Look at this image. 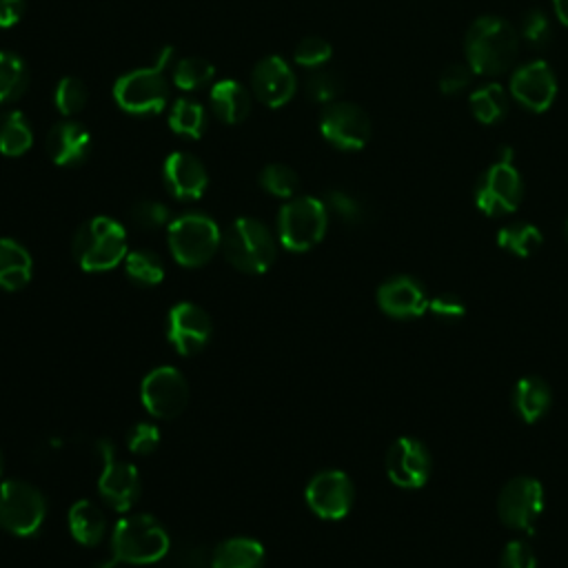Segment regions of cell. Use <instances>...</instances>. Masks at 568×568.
I'll return each mask as SVG.
<instances>
[{
	"mask_svg": "<svg viewBox=\"0 0 568 568\" xmlns=\"http://www.w3.org/2000/svg\"><path fill=\"white\" fill-rule=\"evenodd\" d=\"M566 235H568V217H566Z\"/></svg>",
	"mask_w": 568,
	"mask_h": 568,
	"instance_id": "cell-49",
	"label": "cell"
},
{
	"mask_svg": "<svg viewBox=\"0 0 568 568\" xmlns=\"http://www.w3.org/2000/svg\"><path fill=\"white\" fill-rule=\"evenodd\" d=\"M69 530L82 546H98L106 535V519L91 499H80L69 508Z\"/></svg>",
	"mask_w": 568,
	"mask_h": 568,
	"instance_id": "cell-26",
	"label": "cell"
},
{
	"mask_svg": "<svg viewBox=\"0 0 568 568\" xmlns=\"http://www.w3.org/2000/svg\"><path fill=\"white\" fill-rule=\"evenodd\" d=\"M331 55H333L331 42L320 38V36H306L293 49L295 64L304 67V69H311V71L324 67L331 60Z\"/></svg>",
	"mask_w": 568,
	"mask_h": 568,
	"instance_id": "cell-37",
	"label": "cell"
},
{
	"mask_svg": "<svg viewBox=\"0 0 568 568\" xmlns=\"http://www.w3.org/2000/svg\"><path fill=\"white\" fill-rule=\"evenodd\" d=\"M169 129L180 138L197 140L206 131V111L197 100L180 98L169 109Z\"/></svg>",
	"mask_w": 568,
	"mask_h": 568,
	"instance_id": "cell-28",
	"label": "cell"
},
{
	"mask_svg": "<svg viewBox=\"0 0 568 568\" xmlns=\"http://www.w3.org/2000/svg\"><path fill=\"white\" fill-rule=\"evenodd\" d=\"M353 481L342 470H320L306 484V504L322 519H342L353 506Z\"/></svg>",
	"mask_w": 568,
	"mask_h": 568,
	"instance_id": "cell-15",
	"label": "cell"
},
{
	"mask_svg": "<svg viewBox=\"0 0 568 568\" xmlns=\"http://www.w3.org/2000/svg\"><path fill=\"white\" fill-rule=\"evenodd\" d=\"M552 402V393L550 386L535 375L521 377L515 384L513 390V406L517 410V415L526 422V424H535L537 419H541Z\"/></svg>",
	"mask_w": 568,
	"mask_h": 568,
	"instance_id": "cell-25",
	"label": "cell"
},
{
	"mask_svg": "<svg viewBox=\"0 0 568 568\" xmlns=\"http://www.w3.org/2000/svg\"><path fill=\"white\" fill-rule=\"evenodd\" d=\"M209 104H211V111L215 113V118H220L222 122L240 124L248 118L253 98H251V91L242 82L226 78L211 87Z\"/></svg>",
	"mask_w": 568,
	"mask_h": 568,
	"instance_id": "cell-22",
	"label": "cell"
},
{
	"mask_svg": "<svg viewBox=\"0 0 568 568\" xmlns=\"http://www.w3.org/2000/svg\"><path fill=\"white\" fill-rule=\"evenodd\" d=\"M33 144V131L27 118L16 111H0V153L7 158L24 155Z\"/></svg>",
	"mask_w": 568,
	"mask_h": 568,
	"instance_id": "cell-27",
	"label": "cell"
},
{
	"mask_svg": "<svg viewBox=\"0 0 568 568\" xmlns=\"http://www.w3.org/2000/svg\"><path fill=\"white\" fill-rule=\"evenodd\" d=\"M140 399L149 415L160 419L178 417L189 404V384L173 366H158L144 375Z\"/></svg>",
	"mask_w": 568,
	"mask_h": 568,
	"instance_id": "cell-12",
	"label": "cell"
},
{
	"mask_svg": "<svg viewBox=\"0 0 568 568\" xmlns=\"http://www.w3.org/2000/svg\"><path fill=\"white\" fill-rule=\"evenodd\" d=\"M71 251L75 262L84 271H91V273L111 271L120 262H124L129 253L126 231L118 220L106 215H95L75 231Z\"/></svg>",
	"mask_w": 568,
	"mask_h": 568,
	"instance_id": "cell-3",
	"label": "cell"
},
{
	"mask_svg": "<svg viewBox=\"0 0 568 568\" xmlns=\"http://www.w3.org/2000/svg\"><path fill=\"white\" fill-rule=\"evenodd\" d=\"M33 273L31 253L16 240L0 237V288L20 291Z\"/></svg>",
	"mask_w": 568,
	"mask_h": 568,
	"instance_id": "cell-24",
	"label": "cell"
},
{
	"mask_svg": "<svg viewBox=\"0 0 568 568\" xmlns=\"http://www.w3.org/2000/svg\"><path fill=\"white\" fill-rule=\"evenodd\" d=\"M524 195V182L513 164V149L504 146L497 160L479 175L475 186V204L481 213L508 215L513 213Z\"/></svg>",
	"mask_w": 568,
	"mask_h": 568,
	"instance_id": "cell-8",
	"label": "cell"
},
{
	"mask_svg": "<svg viewBox=\"0 0 568 568\" xmlns=\"http://www.w3.org/2000/svg\"><path fill=\"white\" fill-rule=\"evenodd\" d=\"M166 240L169 251L178 264L197 268L217 253L222 244V233L213 217L189 211L169 222Z\"/></svg>",
	"mask_w": 568,
	"mask_h": 568,
	"instance_id": "cell-6",
	"label": "cell"
},
{
	"mask_svg": "<svg viewBox=\"0 0 568 568\" xmlns=\"http://www.w3.org/2000/svg\"><path fill=\"white\" fill-rule=\"evenodd\" d=\"M264 546L251 537H231L211 550V568H262Z\"/></svg>",
	"mask_w": 568,
	"mask_h": 568,
	"instance_id": "cell-23",
	"label": "cell"
},
{
	"mask_svg": "<svg viewBox=\"0 0 568 568\" xmlns=\"http://www.w3.org/2000/svg\"><path fill=\"white\" fill-rule=\"evenodd\" d=\"M342 78L333 71V69H326V67H320V69H313L304 82V89H306V95L317 102V104H331L335 102V98L342 93Z\"/></svg>",
	"mask_w": 568,
	"mask_h": 568,
	"instance_id": "cell-36",
	"label": "cell"
},
{
	"mask_svg": "<svg viewBox=\"0 0 568 568\" xmlns=\"http://www.w3.org/2000/svg\"><path fill=\"white\" fill-rule=\"evenodd\" d=\"M173 58V49L164 47L153 67H140L122 73L113 82L115 104L131 115H158L169 102V78L164 75L166 64Z\"/></svg>",
	"mask_w": 568,
	"mask_h": 568,
	"instance_id": "cell-2",
	"label": "cell"
},
{
	"mask_svg": "<svg viewBox=\"0 0 568 568\" xmlns=\"http://www.w3.org/2000/svg\"><path fill=\"white\" fill-rule=\"evenodd\" d=\"M519 31H521V38L541 49L546 47L550 40H552V24L548 20V13L541 11V9H530L524 13L521 18V24H519Z\"/></svg>",
	"mask_w": 568,
	"mask_h": 568,
	"instance_id": "cell-38",
	"label": "cell"
},
{
	"mask_svg": "<svg viewBox=\"0 0 568 568\" xmlns=\"http://www.w3.org/2000/svg\"><path fill=\"white\" fill-rule=\"evenodd\" d=\"M499 568H537L535 550L521 539L508 541L504 552H501Z\"/></svg>",
	"mask_w": 568,
	"mask_h": 568,
	"instance_id": "cell-42",
	"label": "cell"
},
{
	"mask_svg": "<svg viewBox=\"0 0 568 568\" xmlns=\"http://www.w3.org/2000/svg\"><path fill=\"white\" fill-rule=\"evenodd\" d=\"M47 515L42 493L20 479L0 484V528L18 537H31L40 530Z\"/></svg>",
	"mask_w": 568,
	"mask_h": 568,
	"instance_id": "cell-9",
	"label": "cell"
},
{
	"mask_svg": "<svg viewBox=\"0 0 568 568\" xmlns=\"http://www.w3.org/2000/svg\"><path fill=\"white\" fill-rule=\"evenodd\" d=\"M95 568H120V561L113 557V559H106V561H100Z\"/></svg>",
	"mask_w": 568,
	"mask_h": 568,
	"instance_id": "cell-47",
	"label": "cell"
},
{
	"mask_svg": "<svg viewBox=\"0 0 568 568\" xmlns=\"http://www.w3.org/2000/svg\"><path fill=\"white\" fill-rule=\"evenodd\" d=\"M251 91L264 106L280 109L295 95L297 78L282 55H266L253 67Z\"/></svg>",
	"mask_w": 568,
	"mask_h": 568,
	"instance_id": "cell-17",
	"label": "cell"
},
{
	"mask_svg": "<svg viewBox=\"0 0 568 568\" xmlns=\"http://www.w3.org/2000/svg\"><path fill=\"white\" fill-rule=\"evenodd\" d=\"M541 231L528 222L506 224L497 233V244L517 257L532 255L541 246Z\"/></svg>",
	"mask_w": 568,
	"mask_h": 568,
	"instance_id": "cell-32",
	"label": "cell"
},
{
	"mask_svg": "<svg viewBox=\"0 0 568 568\" xmlns=\"http://www.w3.org/2000/svg\"><path fill=\"white\" fill-rule=\"evenodd\" d=\"M213 75H215V67L206 58L186 55V58L175 62L173 73H171V82H173L175 89H180L184 93H191V91H197V89L211 84Z\"/></svg>",
	"mask_w": 568,
	"mask_h": 568,
	"instance_id": "cell-31",
	"label": "cell"
},
{
	"mask_svg": "<svg viewBox=\"0 0 568 568\" xmlns=\"http://www.w3.org/2000/svg\"><path fill=\"white\" fill-rule=\"evenodd\" d=\"M47 153L53 164L73 169L80 166L91 153V133L84 124L75 120H62L53 124L47 133Z\"/></svg>",
	"mask_w": 568,
	"mask_h": 568,
	"instance_id": "cell-20",
	"label": "cell"
},
{
	"mask_svg": "<svg viewBox=\"0 0 568 568\" xmlns=\"http://www.w3.org/2000/svg\"><path fill=\"white\" fill-rule=\"evenodd\" d=\"M95 450L102 459V470L98 477V493L102 501L120 513L129 510L142 490L140 475L133 464L118 457L115 446L109 439L95 442Z\"/></svg>",
	"mask_w": 568,
	"mask_h": 568,
	"instance_id": "cell-10",
	"label": "cell"
},
{
	"mask_svg": "<svg viewBox=\"0 0 568 568\" xmlns=\"http://www.w3.org/2000/svg\"><path fill=\"white\" fill-rule=\"evenodd\" d=\"M541 510H544V488L532 477H526V475L515 477L499 493L497 513L508 528L532 532Z\"/></svg>",
	"mask_w": 568,
	"mask_h": 568,
	"instance_id": "cell-13",
	"label": "cell"
},
{
	"mask_svg": "<svg viewBox=\"0 0 568 568\" xmlns=\"http://www.w3.org/2000/svg\"><path fill=\"white\" fill-rule=\"evenodd\" d=\"M2 466H4V462H2V453H0V475H2Z\"/></svg>",
	"mask_w": 568,
	"mask_h": 568,
	"instance_id": "cell-48",
	"label": "cell"
},
{
	"mask_svg": "<svg viewBox=\"0 0 568 568\" xmlns=\"http://www.w3.org/2000/svg\"><path fill=\"white\" fill-rule=\"evenodd\" d=\"M386 475L399 488H422L430 475V455L413 437H399L386 453Z\"/></svg>",
	"mask_w": 568,
	"mask_h": 568,
	"instance_id": "cell-18",
	"label": "cell"
},
{
	"mask_svg": "<svg viewBox=\"0 0 568 568\" xmlns=\"http://www.w3.org/2000/svg\"><path fill=\"white\" fill-rule=\"evenodd\" d=\"M171 546L166 528L146 513L124 515L111 532V550L120 564H155Z\"/></svg>",
	"mask_w": 568,
	"mask_h": 568,
	"instance_id": "cell-5",
	"label": "cell"
},
{
	"mask_svg": "<svg viewBox=\"0 0 568 568\" xmlns=\"http://www.w3.org/2000/svg\"><path fill=\"white\" fill-rule=\"evenodd\" d=\"M24 13V0H0V29H9L20 22Z\"/></svg>",
	"mask_w": 568,
	"mask_h": 568,
	"instance_id": "cell-45",
	"label": "cell"
},
{
	"mask_svg": "<svg viewBox=\"0 0 568 568\" xmlns=\"http://www.w3.org/2000/svg\"><path fill=\"white\" fill-rule=\"evenodd\" d=\"M124 273L138 286H155L164 277V264L158 253L149 248H138L126 253Z\"/></svg>",
	"mask_w": 568,
	"mask_h": 568,
	"instance_id": "cell-33",
	"label": "cell"
},
{
	"mask_svg": "<svg viewBox=\"0 0 568 568\" xmlns=\"http://www.w3.org/2000/svg\"><path fill=\"white\" fill-rule=\"evenodd\" d=\"M131 220L135 226L151 231V229H160V226L169 224L171 211L166 204H162L158 200H140L131 209Z\"/></svg>",
	"mask_w": 568,
	"mask_h": 568,
	"instance_id": "cell-39",
	"label": "cell"
},
{
	"mask_svg": "<svg viewBox=\"0 0 568 568\" xmlns=\"http://www.w3.org/2000/svg\"><path fill=\"white\" fill-rule=\"evenodd\" d=\"M320 133L339 151H359L371 140V118L353 102H331L320 115Z\"/></svg>",
	"mask_w": 568,
	"mask_h": 568,
	"instance_id": "cell-11",
	"label": "cell"
},
{
	"mask_svg": "<svg viewBox=\"0 0 568 568\" xmlns=\"http://www.w3.org/2000/svg\"><path fill=\"white\" fill-rule=\"evenodd\" d=\"M552 9H555V16L568 27V0H552Z\"/></svg>",
	"mask_w": 568,
	"mask_h": 568,
	"instance_id": "cell-46",
	"label": "cell"
},
{
	"mask_svg": "<svg viewBox=\"0 0 568 568\" xmlns=\"http://www.w3.org/2000/svg\"><path fill=\"white\" fill-rule=\"evenodd\" d=\"M257 182H260V186H262L268 195L282 197V200L295 197V191H297V186H300L297 173H295L291 166L280 164V162L266 164V166L260 171Z\"/></svg>",
	"mask_w": 568,
	"mask_h": 568,
	"instance_id": "cell-34",
	"label": "cell"
},
{
	"mask_svg": "<svg viewBox=\"0 0 568 568\" xmlns=\"http://www.w3.org/2000/svg\"><path fill=\"white\" fill-rule=\"evenodd\" d=\"M126 446L135 455H151L160 446V430L151 422H138L129 435H126Z\"/></svg>",
	"mask_w": 568,
	"mask_h": 568,
	"instance_id": "cell-41",
	"label": "cell"
},
{
	"mask_svg": "<svg viewBox=\"0 0 568 568\" xmlns=\"http://www.w3.org/2000/svg\"><path fill=\"white\" fill-rule=\"evenodd\" d=\"M428 311L437 317H444V320H453V317H462L464 315V304L455 297V295H437L433 300H428Z\"/></svg>",
	"mask_w": 568,
	"mask_h": 568,
	"instance_id": "cell-44",
	"label": "cell"
},
{
	"mask_svg": "<svg viewBox=\"0 0 568 568\" xmlns=\"http://www.w3.org/2000/svg\"><path fill=\"white\" fill-rule=\"evenodd\" d=\"M328 226V209L324 200L295 195L277 213V237L284 248L302 253L322 242Z\"/></svg>",
	"mask_w": 568,
	"mask_h": 568,
	"instance_id": "cell-7",
	"label": "cell"
},
{
	"mask_svg": "<svg viewBox=\"0 0 568 568\" xmlns=\"http://www.w3.org/2000/svg\"><path fill=\"white\" fill-rule=\"evenodd\" d=\"M517 49L515 27L499 16L477 18L464 38L466 64L479 75L506 73L517 58Z\"/></svg>",
	"mask_w": 568,
	"mask_h": 568,
	"instance_id": "cell-1",
	"label": "cell"
},
{
	"mask_svg": "<svg viewBox=\"0 0 568 568\" xmlns=\"http://www.w3.org/2000/svg\"><path fill=\"white\" fill-rule=\"evenodd\" d=\"M29 87V69L13 51H0V106L20 100Z\"/></svg>",
	"mask_w": 568,
	"mask_h": 568,
	"instance_id": "cell-29",
	"label": "cell"
},
{
	"mask_svg": "<svg viewBox=\"0 0 568 568\" xmlns=\"http://www.w3.org/2000/svg\"><path fill=\"white\" fill-rule=\"evenodd\" d=\"M510 95L528 111L541 113L550 109L557 95V78L550 64L532 60L515 69L510 75Z\"/></svg>",
	"mask_w": 568,
	"mask_h": 568,
	"instance_id": "cell-16",
	"label": "cell"
},
{
	"mask_svg": "<svg viewBox=\"0 0 568 568\" xmlns=\"http://www.w3.org/2000/svg\"><path fill=\"white\" fill-rule=\"evenodd\" d=\"M324 204L328 211H333L339 220H344L348 224H357L364 220V204L353 193L328 191Z\"/></svg>",
	"mask_w": 568,
	"mask_h": 568,
	"instance_id": "cell-40",
	"label": "cell"
},
{
	"mask_svg": "<svg viewBox=\"0 0 568 568\" xmlns=\"http://www.w3.org/2000/svg\"><path fill=\"white\" fill-rule=\"evenodd\" d=\"M377 304L386 315L399 320L419 317L428 311V297L422 284L408 275L386 280L377 291Z\"/></svg>",
	"mask_w": 568,
	"mask_h": 568,
	"instance_id": "cell-21",
	"label": "cell"
},
{
	"mask_svg": "<svg viewBox=\"0 0 568 568\" xmlns=\"http://www.w3.org/2000/svg\"><path fill=\"white\" fill-rule=\"evenodd\" d=\"M211 317L193 302H178L166 317V337L175 353L182 357L197 355L211 339Z\"/></svg>",
	"mask_w": 568,
	"mask_h": 568,
	"instance_id": "cell-14",
	"label": "cell"
},
{
	"mask_svg": "<svg viewBox=\"0 0 568 568\" xmlns=\"http://www.w3.org/2000/svg\"><path fill=\"white\" fill-rule=\"evenodd\" d=\"M470 111L481 124H497L506 118L510 100L499 84H484L470 93Z\"/></svg>",
	"mask_w": 568,
	"mask_h": 568,
	"instance_id": "cell-30",
	"label": "cell"
},
{
	"mask_svg": "<svg viewBox=\"0 0 568 568\" xmlns=\"http://www.w3.org/2000/svg\"><path fill=\"white\" fill-rule=\"evenodd\" d=\"M87 102H89V89L80 78L67 75L55 84L53 104L58 113H62L64 118L78 115L87 106Z\"/></svg>",
	"mask_w": 568,
	"mask_h": 568,
	"instance_id": "cell-35",
	"label": "cell"
},
{
	"mask_svg": "<svg viewBox=\"0 0 568 568\" xmlns=\"http://www.w3.org/2000/svg\"><path fill=\"white\" fill-rule=\"evenodd\" d=\"M162 180L175 200H200L209 186L206 166L189 151H173L162 164Z\"/></svg>",
	"mask_w": 568,
	"mask_h": 568,
	"instance_id": "cell-19",
	"label": "cell"
},
{
	"mask_svg": "<svg viewBox=\"0 0 568 568\" xmlns=\"http://www.w3.org/2000/svg\"><path fill=\"white\" fill-rule=\"evenodd\" d=\"M473 69L468 64H450L439 75V91L444 95H457L470 87Z\"/></svg>",
	"mask_w": 568,
	"mask_h": 568,
	"instance_id": "cell-43",
	"label": "cell"
},
{
	"mask_svg": "<svg viewBox=\"0 0 568 568\" xmlns=\"http://www.w3.org/2000/svg\"><path fill=\"white\" fill-rule=\"evenodd\" d=\"M220 248L233 268L251 275L268 271L277 255L273 233L255 217L233 220L222 233Z\"/></svg>",
	"mask_w": 568,
	"mask_h": 568,
	"instance_id": "cell-4",
	"label": "cell"
}]
</instances>
